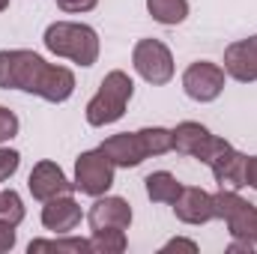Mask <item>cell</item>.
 Masks as SVG:
<instances>
[{
    "instance_id": "1",
    "label": "cell",
    "mask_w": 257,
    "mask_h": 254,
    "mask_svg": "<svg viewBox=\"0 0 257 254\" xmlns=\"http://www.w3.org/2000/svg\"><path fill=\"white\" fill-rule=\"evenodd\" d=\"M45 48L54 51L57 57H69L81 66H93L99 57V39L96 30L87 24H69L57 21L45 30Z\"/></svg>"
},
{
    "instance_id": "2",
    "label": "cell",
    "mask_w": 257,
    "mask_h": 254,
    "mask_svg": "<svg viewBox=\"0 0 257 254\" xmlns=\"http://www.w3.org/2000/svg\"><path fill=\"white\" fill-rule=\"evenodd\" d=\"M132 99V78L126 72H111L102 81V90L87 105V123L90 126H108L117 123L126 111V102Z\"/></svg>"
},
{
    "instance_id": "3",
    "label": "cell",
    "mask_w": 257,
    "mask_h": 254,
    "mask_svg": "<svg viewBox=\"0 0 257 254\" xmlns=\"http://www.w3.org/2000/svg\"><path fill=\"white\" fill-rule=\"evenodd\" d=\"M45 60L33 51H0V87H18L36 93L39 78L45 72Z\"/></svg>"
},
{
    "instance_id": "4",
    "label": "cell",
    "mask_w": 257,
    "mask_h": 254,
    "mask_svg": "<svg viewBox=\"0 0 257 254\" xmlns=\"http://www.w3.org/2000/svg\"><path fill=\"white\" fill-rule=\"evenodd\" d=\"M132 63L141 72V78L150 81V84H168V81L174 78V57H171V51H168L162 42H156V39L138 42V45H135V54H132Z\"/></svg>"
},
{
    "instance_id": "5",
    "label": "cell",
    "mask_w": 257,
    "mask_h": 254,
    "mask_svg": "<svg viewBox=\"0 0 257 254\" xmlns=\"http://www.w3.org/2000/svg\"><path fill=\"white\" fill-rule=\"evenodd\" d=\"M114 183V162L99 153H84L75 165V189L84 194H105Z\"/></svg>"
},
{
    "instance_id": "6",
    "label": "cell",
    "mask_w": 257,
    "mask_h": 254,
    "mask_svg": "<svg viewBox=\"0 0 257 254\" xmlns=\"http://www.w3.org/2000/svg\"><path fill=\"white\" fill-rule=\"evenodd\" d=\"M183 87H186V93L192 99H197V102H212L224 90V69L215 66V63L200 60V63H194L186 69Z\"/></svg>"
},
{
    "instance_id": "7",
    "label": "cell",
    "mask_w": 257,
    "mask_h": 254,
    "mask_svg": "<svg viewBox=\"0 0 257 254\" xmlns=\"http://www.w3.org/2000/svg\"><path fill=\"white\" fill-rule=\"evenodd\" d=\"M102 153L114 162V165H120V168H135V165H141L144 159H147V147H144V138H141V132H135V135H114V138H108L105 144H102Z\"/></svg>"
},
{
    "instance_id": "8",
    "label": "cell",
    "mask_w": 257,
    "mask_h": 254,
    "mask_svg": "<svg viewBox=\"0 0 257 254\" xmlns=\"http://www.w3.org/2000/svg\"><path fill=\"white\" fill-rule=\"evenodd\" d=\"M30 191L33 197L39 200H51V197H60V194H69L72 191V183L63 177V171L54 165V162H39L30 174Z\"/></svg>"
},
{
    "instance_id": "9",
    "label": "cell",
    "mask_w": 257,
    "mask_h": 254,
    "mask_svg": "<svg viewBox=\"0 0 257 254\" xmlns=\"http://www.w3.org/2000/svg\"><path fill=\"white\" fill-rule=\"evenodd\" d=\"M87 221L93 230H123L132 221V209L123 197H105L90 209Z\"/></svg>"
},
{
    "instance_id": "10",
    "label": "cell",
    "mask_w": 257,
    "mask_h": 254,
    "mask_svg": "<svg viewBox=\"0 0 257 254\" xmlns=\"http://www.w3.org/2000/svg\"><path fill=\"white\" fill-rule=\"evenodd\" d=\"M224 69L236 81H257V36L233 42L224 51Z\"/></svg>"
},
{
    "instance_id": "11",
    "label": "cell",
    "mask_w": 257,
    "mask_h": 254,
    "mask_svg": "<svg viewBox=\"0 0 257 254\" xmlns=\"http://www.w3.org/2000/svg\"><path fill=\"white\" fill-rule=\"evenodd\" d=\"M174 209H177V218H183L189 224H203V221L215 218L212 194H206L200 189H183L180 197L174 200Z\"/></svg>"
},
{
    "instance_id": "12",
    "label": "cell",
    "mask_w": 257,
    "mask_h": 254,
    "mask_svg": "<svg viewBox=\"0 0 257 254\" xmlns=\"http://www.w3.org/2000/svg\"><path fill=\"white\" fill-rule=\"evenodd\" d=\"M81 221V206L69 197V194H60V197H51L48 206L42 209V224L54 233H69L75 224Z\"/></svg>"
},
{
    "instance_id": "13",
    "label": "cell",
    "mask_w": 257,
    "mask_h": 254,
    "mask_svg": "<svg viewBox=\"0 0 257 254\" xmlns=\"http://www.w3.org/2000/svg\"><path fill=\"white\" fill-rule=\"evenodd\" d=\"M72 90H75V78H72L69 69H63V66H45V72L39 78V87H36V93L42 99H48V102H66L72 96Z\"/></svg>"
},
{
    "instance_id": "14",
    "label": "cell",
    "mask_w": 257,
    "mask_h": 254,
    "mask_svg": "<svg viewBox=\"0 0 257 254\" xmlns=\"http://www.w3.org/2000/svg\"><path fill=\"white\" fill-rule=\"evenodd\" d=\"M245 156H239V153H233L230 147L209 165L212 168V174H215V180L224 186H233V189H239V186H245Z\"/></svg>"
},
{
    "instance_id": "15",
    "label": "cell",
    "mask_w": 257,
    "mask_h": 254,
    "mask_svg": "<svg viewBox=\"0 0 257 254\" xmlns=\"http://www.w3.org/2000/svg\"><path fill=\"white\" fill-rule=\"evenodd\" d=\"M183 186L168 174V171H159V174H150L147 177V194L156 200V203H174L180 197Z\"/></svg>"
},
{
    "instance_id": "16",
    "label": "cell",
    "mask_w": 257,
    "mask_h": 254,
    "mask_svg": "<svg viewBox=\"0 0 257 254\" xmlns=\"http://www.w3.org/2000/svg\"><path fill=\"white\" fill-rule=\"evenodd\" d=\"M147 9L159 24H180L189 15L186 0H147Z\"/></svg>"
},
{
    "instance_id": "17",
    "label": "cell",
    "mask_w": 257,
    "mask_h": 254,
    "mask_svg": "<svg viewBox=\"0 0 257 254\" xmlns=\"http://www.w3.org/2000/svg\"><path fill=\"white\" fill-rule=\"evenodd\" d=\"M206 135H209V132L200 126V123H183V126L174 129V150L194 156V153H197V147L206 141Z\"/></svg>"
},
{
    "instance_id": "18",
    "label": "cell",
    "mask_w": 257,
    "mask_h": 254,
    "mask_svg": "<svg viewBox=\"0 0 257 254\" xmlns=\"http://www.w3.org/2000/svg\"><path fill=\"white\" fill-rule=\"evenodd\" d=\"M141 138H144L147 156H162V153L174 150V132H168V129H141Z\"/></svg>"
},
{
    "instance_id": "19",
    "label": "cell",
    "mask_w": 257,
    "mask_h": 254,
    "mask_svg": "<svg viewBox=\"0 0 257 254\" xmlns=\"http://www.w3.org/2000/svg\"><path fill=\"white\" fill-rule=\"evenodd\" d=\"M93 251H123L126 248V236L123 230H93Z\"/></svg>"
},
{
    "instance_id": "20",
    "label": "cell",
    "mask_w": 257,
    "mask_h": 254,
    "mask_svg": "<svg viewBox=\"0 0 257 254\" xmlns=\"http://www.w3.org/2000/svg\"><path fill=\"white\" fill-rule=\"evenodd\" d=\"M33 251H93V242H87V239H63V242L39 239V242H30V254Z\"/></svg>"
},
{
    "instance_id": "21",
    "label": "cell",
    "mask_w": 257,
    "mask_h": 254,
    "mask_svg": "<svg viewBox=\"0 0 257 254\" xmlns=\"http://www.w3.org/2000/svg\"><path fill=\"white\" fill-rule=\"evenodd\" d=\"M0 218L9 224H18L24 218V206H21V197L15 191H0Z\"/></svg>"
},
{
    "instance_id": "22",
    "label": "cell",
    "mask_w": 257,
    "mask_h": 254,
    "mask_svg": "<svg viewBox=\"0 0 257 254\" xmlns=\"http://www.w3.org/2000/svg\"><path fill=\"white\" fill-rule=\"evenodd\" d=\"M18 171V153L15 150H0V183L9 180Z\"/></svg>"
},
{
    "instance_id": "23",
    "label": "cell",
    "mask_w": 257,
    "mask_h": 254,
    "mask_svg": "<svg viewBox=\"0 0 257 254\" xmlns=\"http://www.w3.org/2000/svg\"><path fill=\"white\" fill-rule=\"evenodd\" d=\"M15 132H18V120H15V114L6 111V108H0V141H9Z\"/></svg>"
},
{
    "instance_id": "24",
    "label": "cell",
    "mask_w": 257,
    "mask_h": 254,
    "mask_svg": "<svg viewBox=\"0 0 257 254\" xmlns=\"http://www.w3.org/2000/svg\"><path fill=\"white\" fill-rule=\"evenodd\" d=\"M15 224H9V221H3L0 218V251H9L12 245H15V230H12Z\"/></svg>"
},
{
    "instance_id": "25",
    "label": "cell",
    "mask_w": 257,
    "mask_h": 254,
    "mask_svg": "<svg viewBox=\"0 0 257 254\" xmlns=\"http://www.w3.org/2000/svg\"><path fill=\"white\" fill-rule=\"evenodd\" d=\"M57 6L63 12H87V9L96 6V0H57Z\"/></svg>"
},
{
    "instance_id": "26",
    "label": "cell",
    "mask_w": 257,
    "mask_h": 254,
    "mask_svg": "<svg viewBox=\"0 0 257 254\" xmlns=\"http://www.w3.org/2000/svg\"><path fill=\"white\" fill-rule=\"evenodd\" d=\"M245 186H254L257 189V159L245 162Z\"/></svg>"
},
{
    "instance_id": "27",
    "label": "cell",
    "mask_w": 257,
    "mask_h": 254,
    "mask_svg": "<svg viewBox=\"0 0 257 254\" xmlns=\"http://www.w3.org/2000/svg\"><path fill=\"white\" fill-rule=\"evenodd\" d=\"M168 248H189V251H197V245H194V242H186V239H174ZM168 248H165V251H168Z\"/></svg>"
},
{
    "instance_id": "28",
    "label": "cell",
    "mask_w": 257,
    "mask_h": 254,
    "mask_svg": "<svg viewBox=\"0 0 257 254\" xmlns=\"http://www.w3.org/2000/svg\"><path fill=\"white\" fill-rule=\"evenodd\" d=\"M6 6H9V0H0V12H3V9H6Z\"/></svg>"
}]
</instances>
